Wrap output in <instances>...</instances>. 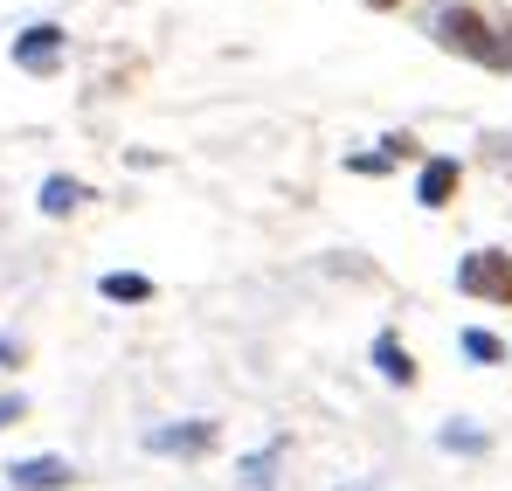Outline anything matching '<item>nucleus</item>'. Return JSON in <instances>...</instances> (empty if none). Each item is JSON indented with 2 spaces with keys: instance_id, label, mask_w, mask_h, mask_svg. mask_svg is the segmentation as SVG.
Instances as JSON below:
<instances>
[{
  "instance_id": "obj_1",
  "label": "nucleus",
  "mask_w": 512,
  "mask_h": 491,
  "mask_svg": "<svg viewBox=\"0 0 512 491\" xmlns=\"http://www.w3.org/2000/svg\"><path fill=\"white\" fill-rule=\"evenodd\" d=\"M457 291H464V298L512 305V249H471V256L457 263Z\"/></svg>"
},
{
  "instance_id": "obj_2",
  "label": "nucleus",
  "mask_w": 512,
  "mask_h": 491,
  "mask_svg": "<svg viewBox=\"0 0 512 491\" xmlns=\"http://www.w3.org/2000/svg\"><path fill=\"white\" fill-rule=\"evenodd\" d=\"M436 42H450V49H464V56H478V63H499V49H506V35H492L478 14H464V7H436Z\"/></svg>"
},
{
  "instance_id": "obj_3",
  "label": "nucleus",
  "mask_w": 512,
  "mask_h": 491,
  "mask_svg": "<svg viewBox=\"0 0 512 491\" xmlns=\"http://www.w3.org/2000/svg\"><path fill=\"white\" fill-rule=\"evenodd\" d=\"M56 56H63V28H56V21H35V28L14 42V63H21V70H35V77H42V70H56Z\"/></svg>"
},
{
  "instance_id": "obj_4",
  "label": "nucleus",
  "mask_w": 512,
  "mask_h": 491,
  "mask_svg": "<svg viewBox=\"0 0 512 491\" xmlns=\"http://www.w3.org/2000/svg\"><path fill=\"white\" fill-rule=\"evenodd\" d=\"M7 478H14V491H63L70 464L63 457H21V464H7Z\"/></svg>"
},
{
  "instance_id": "obj_5",
  "label": "nucleus",
  "mask_w": 512,
  "mask_h": 491,
  "mask_svg": "<svg viewBox=\"0 0 512 491\" xmlns=\"http://www.w3.org/2000/svg\"><path fill=\"white\" fill-rule=\"evenodd\" d=\"M450 194H457V160H429L423 180H416V201H423V208H443Z\"/></svg>"
},
{
  "instance_id": "obj_6",
  "label": "nucleus",
  "mask_w": 512,
  "mask_h": 491,
  "mask_svg": "<svg viewBox=\"0 0 512 491\" xmlns=\"http://www.w3.org/2000/svg\"><path fill=\"white\" fill-rule=\"evenodd\" d=\"M146 443H153V450H208L215 429H208V422H180V429H153Z\"/></svg>"
},
{
  "instance_id": "obj_7",
  "label": "nucleus",
  "mask_w": 512,
  "mask_h": 491,
  "mask_svg": "<svg viewBox=\"0 0 512 491\" xmlns=\"http://www.w3.org/2000/svg\"><path fill=\"white\" fill-rule=\"evenodd\" d=\"M374 360H381V374H388V381H402V388H409V381H416V360H409V353H402V346H395V339H388V332H381V339H374Z\"/></svg>"
},
{
  "instance_id": "obj_8",
  "label": "nucleus",
  "mask_w": 512,
  "mask_h": 491,
  "mask_svg": "<svg viewBox=\"0 0 512 491\" xmlns=\"http://www.w3.org/2000/svg\"><path fill=\"white\" fill-rule=\"evenodd\" d=\"M77 201H84V187H77V180H70V173H56V180H49V187H42V215H70V208H77Z\"/></svg>"
},
{
  "instance_id": "obj_9",
  "label": "nucleus",
  "mask_w": 512,
  "mask_h": 491,
  "mask_svg": "<svg viewBox=\"0 0 512 491\" xmlns=\"http://www.w3.org/2000/svg\"><path fill=\"white\" fill-rule=\"evenodd\" d=\"M104 298H118V305H125V298H153V284L132 277V270H111V277H104Z\"/></svg>"
},
{
  "instance_id": "obj_10",
  "label": "nucleus",
  "mask_w": 512,
  "mask_h": 491,
  "mask_svg": "<svg viewBox=\"0 0 512 491\" xmlns=\"http://www.w3.org/2000/svg\"><path fill=\"white\" fill-rule=\"evenodd\" d=\"M443 450H471V457H478V450H485V429H471V422H450V429H443Z\"/></svg>"
},
{
  "instance_id": "obj_11",
  "label": "nucleus",
  "mask_w": 512,
  "mask_h": 491,
  "mask_svg": "<svg viewBox=\"0 0 512 491\" xmlns=\"http://www.w3.org/2000/svg\"><path fill=\"white\" fill-rule=\"evenodd\" d=\"M464 353H471V360H485V367H492V360H499V353H506V346H499V339H492V332H464Z\"/></svg>"
},
{
  "instance_id": "obj_12",
  "label": "nucleus",
  "mask_w": 512,
  "mask_h": 491,
  "mask_svg": "<svg viewBox=\"0 0 512 491\" xmlns=\"http://www.w3.org/2000/svg\"><path fill=\"white\" fill-rule=\"evenodd\" d=\"M243 478H250V485H256V491L270 485V450H263V457H250V464H243Z\"/></svg>"
},
{
  "instance_id": "obj_13",
  "label": "nucleus",
  "mask_w": 512,
  "mask_h": 491,
  "mask_svg": "<svg viewBox=\"0 0 512 491\" xmlns=\"http://www.w3.org/2000/svg\"><path fill=\"white\" fill-rule=\"evenodd\" d=\"M21 415H28V409H21V395H7V402H0V429H7V422H21Z\"/></svg>"
},
{
  "instance_id": "obj_14",
  "label": "nucleus",
  "mask_w": 512,
  "mask_h": 491,
  "mask_svg": "<svg viewBox=\"0 0 512 491\" xmlns=\"http://www.w3.org/2000/svg\"><path fill=\"white\" fill-rule=\"evenodd\" d=\"M14 360H21V346H14V339H0V367H14Z\"/></svg>"
},
{
  "instance_id": "obj_15",
  "label": "nucleus",
  "mask_w": 512,
  "mask_h": 491,
  "mask_svg": "<svg viewBox=\"0 0 512 491\" xmlns=\"http://www.w3.org/2000/svg\"><path fill=\"white\" fill-rule=\"evenodd\" d=\"M499 70H512V28H506V49H499Z\"/></svg>"
},
{
  "instance_id": "obj_16",
  "label": "nucleus",
  "mask_w": 512,
  "mask_h": 491,
  "mask_svg": "<svg viewBox=\"0 0 512 491\" xmlns=\"http://www.w3.org/2000/svg\"><path fill=\"white\" fill-rule=\"evenodd\" d=\"M374 7H395V0H374Z\"/></svg>"
}]
</instances>
